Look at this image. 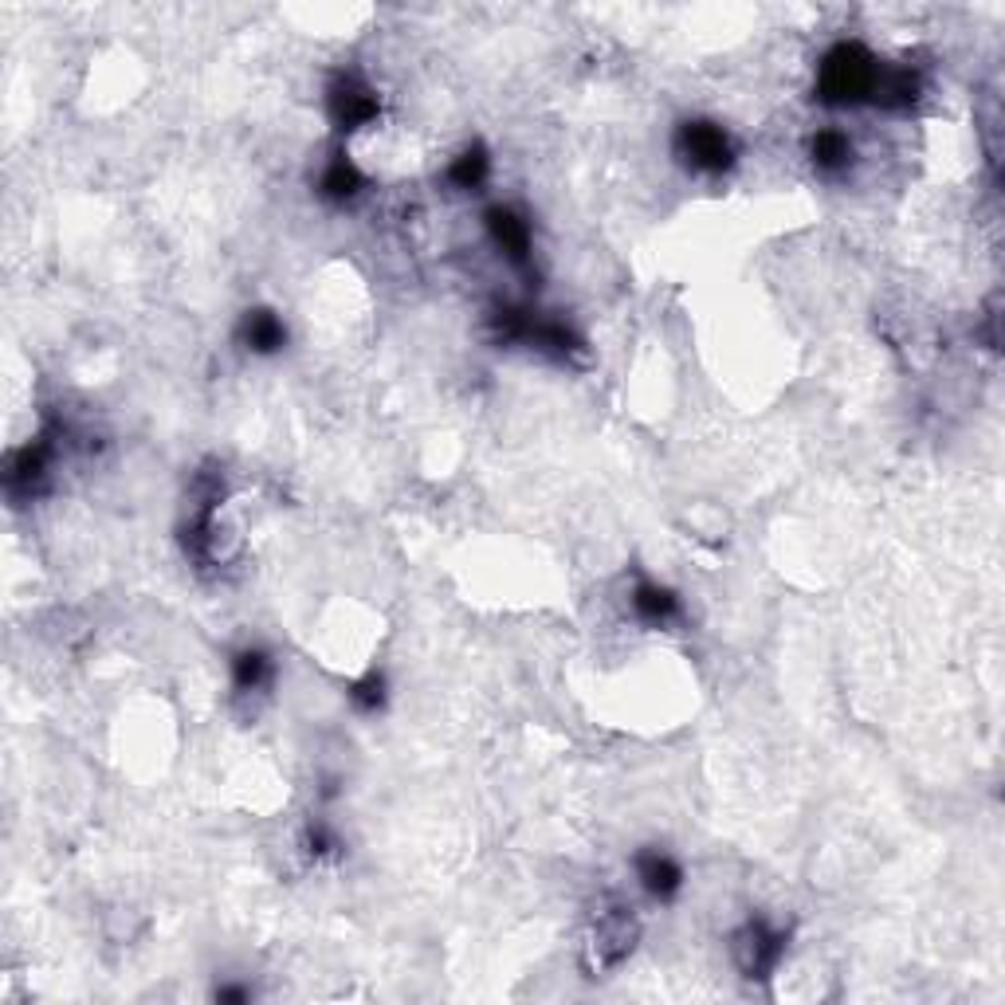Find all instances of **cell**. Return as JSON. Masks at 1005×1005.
Returning a JSON list of instances; mask_svg holds the SVG:
<instances>
[{"label":"cell","mask_w":1005,"mask_h":1005,"mask_svg":"<svg viewBox=\"0 0 1005 1005\" xmlns=\"http://www.w3.org/2000/svg\"><path fill=\"white\" fill-rule=\"evenodd\" d=\"M679 150L688 157L696 169H708V174H718L727 169L735 150H730V138L723 133V126L715 123H688L684 133H679Z\"/></svg>","instance_id":"cell-1"},{"label":"cell","mask_w":1005,"mask_h":1005,"mask_svg":"<svg viewBox=\"0 0 1005 1005\" xmlns=\"http://www.w3.org/2000/svg\"><path fill=\"white\" fill-rule=\"evenodd\" d=\"M636 876H640V888L648 895H672L679 888V868L667 861L664 852H648L636 861Z\"/></svg>","instance_id":"cell-2"},{"label":"cell","mask_w":1005,"mask_h":1005,"mask_svg":"<svg viewBox=\"0 0 1005 1005\" xmlns=\"http://www.w3.org/2000/svg\"><path fill=\"white\" fill-rule=\"evenodd\" d=\"M244 342L252 349L283 346V322H279L276 315H267V310H256V315H247V322H244Z\"/></svg>","instance_id":"cell-3"}]
</instances>
